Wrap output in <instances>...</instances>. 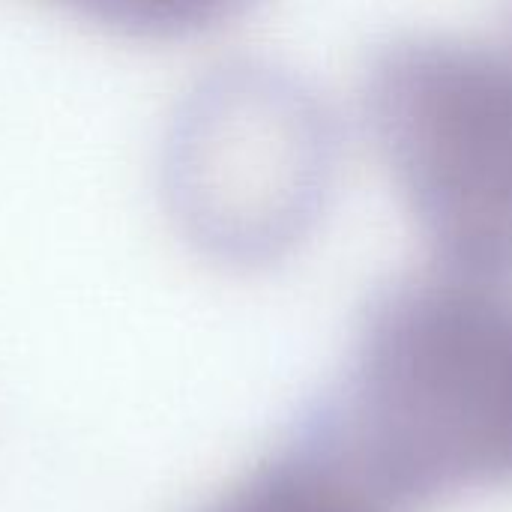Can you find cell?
I'll return each instance as SVG.
<instances>
[{"mask_svg": "<svg viewBox=\"0 0 512 512\" xmlns=\"http://www.w3.org/2000/svg\"><path fill=\"white\" fill-rule=\"evenodd\" d=\"M357 465L405 510L512 486V294L441 267L378 294L336 399Z\"/></svg>", "mask_w": 512, "mask_h": 512, "instance_id": "obj_1", "label": "cell"}, {"mask_svg": "<svg viewBox=\"0 0 512 512\" xmlns=\"http://www.w3.org/2000/svg\"><path fill=\"white\" fill-rule=\"evenodd\" d=\"M339 129L324 99L270 66H231L186 102L168 195L186 237L231 267L297 249L327 207Z\"/></svg>", "mask_w": 512, "mask_h": 512, "instance_id": "obj_3", "label": "cell"}, {"mask_svg": "<svg viewBox=\"0 0 512 512\" xmlns=\"http://www.w3.org/2000/svg\"><path fill=\"white\" fill-rule=\"evenodd\" d=\"M198 512H408L348 453L324 405Z\"/></svg>", "mask_w": 512, "mask_h": 512, "instance_id": "obj_4", "label": "cell"}, {"mask_svg": "<svg viewBox=\"0 0 512 512\" xmlns=\"http://www.w3.org/2000/svg\"><path fill=\"white\" fill-rule=\"evenodd\" d=\"M111 33L174 42L204 36L240 18L255 0H51Z\"/></svg>", "mask_w": 512, "mask_h": 512, "instance_id": "obj_5", "label": "cell"}, {"mask_svg": "<svg viewBox=\"0 0 512 512\" xmlns=\"http://www.w3.org/2000/svg\"><path fill=\"white\" fill-rule=\"evenodd\" d=\"M363 120L435 267L510 285L512 24L396 39L372 60Z\"/></svg>", "mask_w": 512, "mask_h": 512, "instance_id": "obj_2", "label": "cell"}]
</instances>
